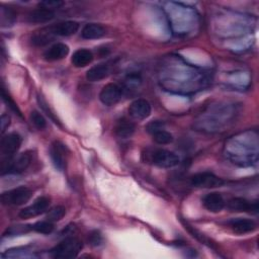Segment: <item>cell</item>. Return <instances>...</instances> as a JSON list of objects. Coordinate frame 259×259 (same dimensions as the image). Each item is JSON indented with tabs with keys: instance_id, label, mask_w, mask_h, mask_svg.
<instances>
[{
	"instance_id": "7a4b0ae2",
	"label": "cell",
	"mask_w": 259,
	"mask_h": 259,
	"mask_svg": "<svg viewBox=\"0 0 259 259\" xmlns=\"http://www.w3.org/2000/svg\"><path fill=\"white\" fill-rule=\"evenodd\" d=\"M22 143L21 137L16 133H10L8 135H5L1 139L0 143V154L2 157L1 162V174L4 175L6 173V170L10 164V162L13 160L14 154L17 153Z\"/></svg>"
},
{
	"instance_id": "d4e9b609",
	"label": "cell",
	"mask_w": 259,
	"mask_h": 259,
	"mask_svg": "<svg viewBox=\"0 0 259 259\" xmlns=\"http://www.w3.org/2000/svg\"><path fill=\"white\" fill-rule=\"evenodd\" d=\"M29 119L31 121V123L33 124V126L39 131L46 128L47 126V120L44 117V115L38 112L37 110H32L29 114Z\"/></svg>"
},
{
	"instance_id": "8fae6325",
	"label": "cell",
	"mask_w": 259,
	"mask_h": 259,
	"mask_svg": "<svg viewBox=\"0 0 259 259\" xmlns=\"http://www.w3.org/2000/svg\"><path fill=\"white\" fill-rule=\"evenodd\" d=\"M31 159H32V156L29 152H24V153L20 154L19 156H17L15 159H13L10 162L5 174H20V173H22L29 166Z\"/></svg>"
},
{
	"instance_id": "e0dca14e",
	"label": "cell",
	"mask_w": 259,
	"mask_h": 259,
	"mask_svg": "<svg viewBox=\"0 0 259 259\" xmlns=\"http://www.w3.org/2000/svg\"><path fill=\"white\" fill-rule=\"evenodd\" d=\"M55 17V11L52 9L38 7L30 11L27 15V21L30 23H46Z\"/></svg>"
},
{
	"instance_id": "44dd1931",
	"label": "cell",
	"mask_w": 259,
	"mask_h": 259,
	"mask_svg": "<svg viewBox=\"0 0 259 259\" xmlns=\"http://www.w3.org/2000/svg\"><path fill=\"white\" fill-rule=\"evenodd\" d=\"M151 135L153 136V140L155 141V143H157L158 145H168L173 142V136L164 128L158 130Z\"/></svg>"
},
{
	"instance_id": "4316f807",
	"label": "cell",
	"mask_w": 259,
	"mask_h": 259,
	"mask_svg": "<svg viewBox=\"0 0 259 259\" xmlns=\"http://www.w3.org/2000/svg\"><path fill=\"white\" fill-rule=\"evenodd\" d=\"M1 94H2V99H3V100H4V102L7 104V106H9V107H10V109H11L12 111H14L17 115L21 116V112H20V110L18 109L17 105H16V104H15V102L10 98V96L8 95V93L5 91V89H4V88H2V89H1Z\"/></svg>"
},
{
	"instance_id": "484cf974",
	"label": "cell",
	"mask_w": 259,
	"mask_h": 259,
	"mask_svg": "<svg viewBox=\"0 0 259 259\" xmlns=\"http://www.w3.org/2000/svg\"><path fill=\"white\" fill-rule=\"evenodd\" d=\"M32 231L31 225L29 226H13L6 230V232L3 234V236H18L26 234L27 232Z\"/></svg>"
},
{
	"instance_id": "5b68a950",
	"label": "cell",
	"mask_w": 259,
	"mask_h": 259,
	"mask_svg": "<svg viewBox=\"0 0 259 259\" xmlns=\"http://www.w3.org/2000/svg\"><path fill=\"white\" fill-rule=\"evenodd\" d=\"M225 181L210 172L195 173L190 177V185L197 188H213L220 187Z\"/></svg>"
},
{
	"instance_id": "cb8c5ba5",
	"label": "cell",
	"mask_w": 259,
	"mask_h": 259,
	"mask_svg": "<svg viewBox=\"0 0 259 259\" xmlns=\"http://www.w3.org/2000/svg\"><path fill=\"white\" fill-rule=\"evenodd\" d=\"M65 213H66V208L63 205H56L48 210L46 219L55 223V222L62 220L64 218Z\"/></svg>"
},
{
	"instance_id": "d6986e66",
	"label": "cell",
	"mask_w": 259,
	"mask_h": 259,
	"mask_svg": "<svg viewBox=\"0 0 259 259\" xmlns=\"http://www.w3.org/2000/svg\"><path fill=\"white\" fill-rule=\"evenodd\" d=\"M93 61V54L87 49H79L74 52L71 58L73 66L76 68H83Z\"/></svg>"
},
{
	"instance_id": "f1b7e54d",
	"label": "cell",
	"mask_w": 259,
	"mask_h": 259,
	"mask_svg": "<svg viewBox=\"0 0 259 259\" xmlns=\"http://www.w3.org/2000/svg\"><path fill=\"white\" fill-rule=\"evenodd\" d=\"M65 3L63 1L60 0H45L38 3L39 7H44V8H48V9H52L54 10L55 8H60L61 6H63Z\"/></svg>"
},
{
	"instance_id": "4fadbf2b",
	"label": "cell",
	"mask_w": 259,
	"mask_h": 259,
	"mask_svg": "<svg viewBox=\"0 0 259 259\" xmlns=\"http://www.w3.org/2000/svg\"><path fill=\"white\" fill-rule=\"evenodd\" d=\"M228 225L232 229V231L239 235H244L248 233H252L257 229L256 223L251 219H233L228 222Z\"/></svg>"
},
{
	"instance_id": "83f0119b",
	"label": "cell",
	"mask_w": 259,
	"mask_h": 259,
	"mask_svg": "<svg viewBox=\"0 0 259 259\" xmlns=\"http://www.w3.org/2000/svg\"><path fill=\"white\" fill-rule=\"evenodd\" d=\"M37 101H38V104H39V106L44 109V111L47 113V115L55 122V123H57V124H60V122H59V120L56 118V116H55V114L53 113V111L51 110V108L49 107V105L47 104V102L40 97V96H37ZM61 125V124H60Z\"/></svg>"
},
{
	"instance_id": "52a82bcc",
	"label": "cell",
	"mask_w": 259,
	"mask_h": 259,
	"mask_svg": "<svg viewBox=\"0 0 259 259\" xmlns=\"http://www.w3.org/2000/svg\"><path fill=\"white\" fill-rule=\"evenodd\" d=\"M50 203H51V199L48 196H39L30 205L22 208L19 211L18 215L23 220L37 217L47 211Z\"/></svg>"
},
{
	"instance_id": "30bf717a",
	"label": "cell",
	"mask_w": 259,
	"mask_h": 259,
	"mask_svg": "<svg viewBox=\"0 0 259 259\" xmlns=\"http://www.w3.org/2000/svg\"><path fill=\"white\" fill-rule=\"evenodd\" d=\"M226 205L231 211L249 212V213L258 212V203L256 201L254 202L249 201L243 197H233L227 202Z\"/></svg>"
},
{
	"instance_id": "9a60e30c",
	"label": "cell",
	"mask_w": 259,
	"mask_h": 259,
	"mask_svg": "<svg viewBox=\"0 0 259 259\" xmlns=\"http://www.w3.org/2000/svg\"><path fill=\"white\" fill-rule=\"evenodd\" d=\"M202 204L210 212H220L226 206V201L221 193L210 192L202 198Z\"/></svg>"
},
{
	"instance_id": "4dcf8cb0",
	"label": "cell",
	"mask_w": 259,
	"mask_h": 259,
	"mask_svg": "<svg viewBox=\"0 0 259 259\" xmlns=\"http://www.w3.org/2000/svg\"><path fill=\"white\" fill-rule=\"evenodd\" d=\"M147 131L150 133V134H153L154 132L158 131V130H161V128H164V122L163 121H160V120H154V121H151L148 125H147Z\"/></svg>"
},
{
	"instance_id": "7c38bea8",
	"label": "cell",
	"mask_w": 259,
	"mask_h": 259,
	"mask_svg": "<svg viewBox=\"0 0 259 259\" xmlns=\"http://www.w3.org/2000/svg\"><path fill=\"white\" fill-rule=\"evenodd\" d=\"M50 153L55 168L63 171L66 168V147L60 142H54Z\"/></svg>"
},
{
	"instance_id": "1f68e13d",
	"label": "cell",
	"mask_w": 259,
	"mask_h": 259,
	"mask_svg": "<svg viewBox=\"0 0 259 259\" xmlns=\"http://www.w3.org/2000/svg\"><path fill=\"white\" fill-rule=\"evenodd\" d=\"M1 133L4 134V132L6 131V128L9 126L10 124V116L6 113H3L1 115Z\"/></svg>"
},
{
	"instance_id": "7402d4cb",
	"label": "cell",
	"mask_w": 259,
	"mask_h": 259,
	"mask_svg": "<svg viewBox=\"0 0 259 259\" xmlns=\"http://www.w3.org/2000/svg\"><path fill=\"white\" fill-rule=\"evenodd\" d=\"M16 20V13L11 8L1 7V25L8 27L14 24Z\"/></svg>"
},
{
	"instance_id": "5bb4252c",
	"label": "cell",
	"mask_w": 259,
	"mask_h": 259,
	"mask_svg": "<svg viewBox=\"0 0 259 259\" xmlns=\"http://www.w3.org/2000/svg\"><path fill=\"white\" fill-rule=\"evenodd\" d=\"M68 54H69V47L63 42H57L49 47V49H47L44 52L42 57L46 61L53 62V61H59L66 58Z\"/></svg>"
},
{
	"instance_id": "3957f363",
	"label": "cell",
	"mask_w": 259,
	"mask_h": 259,
	"mask_svg": "<svg viewBox=\"0 0 259 259\" xmlns=\"http://www.w3.org/2000/svg\"><path fill=\"white\" fill-rule=\"evenodd\" d=\"M83 248V243L80 239L75 237H70L50 250L52 257L58 259H71L76 257Z\"/></svg>"
},
{
	"instance_id": "ba28073f",
	"label": "cell",
	"mask_w": 259,
	"mask_h": 259,
	"mask_svg": "<svg viewBox=\"0 0 259 259\" xmlns=\"http://www.w3.org/2000/svg\"><path fill=\"white\" fill-rule=\"evenodd\" d=\"M151 111H152L151 104L149 103L148 100L143 99V98L134 100L127 108L128 115L131 116V118H133L135 120L146 119L147 117L150 116Z\"/></svg>"
},
{
	"instance_id": "8992f818",
	"label": "cell",
	"mask_w": 259,
	"mask_h": 259,
	"mask_svg": "<svg viewBox=\"0 0 259 259\" xmlns=\"http://www.w3.org/2000/svg\"><path fill=\"white\" fill-rule=\"evenodd\" d=\"M123 89L116 83H108L102 87L99 93V100L106 106L115 105L121 99Z\"/></svg>"
},
{
	"instance_id": "2e32d148",
	"label": "cell",
	"mask_w": 259,
	"mask_h": 259,
	"mask_svg": "<svg viewBox=\"0 0 259 259\" xmlns=\"http://www.w3.org/2000/svg\"><path fill=\"white\" fill-rule=\"evenodd\" d=\"M111 72L109 63H100L91 67L86 72V79L90 82H97L105 79Z\"/></svg>"
},
{
	"instance_id": "ac0fdd59",
	"label": "cell",
	"mask_w": 259,
	"mask_h": 259,
	"mask_svg": "<svg viewBox=\"0 0 259 259\" xmlns=\"http://www.w3.org/2000/svg\"><path fill=\"white\" fill-rule=\"evenodd\" d=\"M136 130V125L131 120L122 117L118 119L114 125V133L120 139L131 138Z\"/></svg>"
},
{
	"instance_id": "9c48e42d",
	"label": "cell",
	"mask_w": 259,
	"mask_h": 259,
	"mask_svg": "<svg viewBox=\"0 0 259 259\" xmlns=\"http://www.w3.org/2000/svg\"><path fill=\"white\" fill-rule=\"evenodd\" d=\"M79 23L73 20L62 21L56 24H53L45 30L50 33L51 35H59V36H70L75 34L79 29Z\"/></svg>"
},
{
	"instance_id": "277c9868",
	"label": "cell",
	"mask_w": 259,
	"mask_h": 259,
	"mask_svg": "<svg viewBox=\"0 0 259 259\" xmlns=\"http://www.w3.org/2000/svg\"><path fill=\"white\" fill-rule=\"evenodd\" d=\"M32 196V191L26 186H19L1 194V202L5 205H22L25 204Z\"/></svg>"
},
{
	"instance_id": "f546056e",
	"label": "cell",
	"mask_w": 259,
	"mask_h": 259,
	"mask_svg": "<svg viewBox=\"0 0 259 259\" xmlns=\"http://www.w3.org/2000/svg\"><path fill=\"white\" fill-rule=\"evenodd\" d=\"M88 242L90 245L96 247V246H99L102 244L103 238L98 231H93L92 233H90V235L88 237Z\"/></svg>"
},
{
	"instance_id": "ffe728a7",
	"label": "cell",
	"mask_w": 259,
	"mask_h": 259,
	"mask_svg": "<svg viewBox=\"0 0 259 259\" xmlns=\"http://www.w3.org/2000/svg\"><path fill=\"white\" fill-rule=\"evenodd\" d=\"M105 28L98 23H87L81 30V36L84 39H97L104 36Z\"/></svg>"
},
{
	"instance_id": "603a6c76",
	"label": "cell",
	"mask_w": 259,
	"mask_h": 259,
	"mask_svg": "<svg viewBox=\"0 0 259 259\" xmlns=\"http://www.w3.org/2000/svg\"><path fill=\"white\" fill-rule=\"evenodd\" d=\"M32 231L37 232L39 234H45V235H49L54 231V223L49 221V220H45V221H38L36 223H34L33 225H31Z\"/></svg>"
},
{
	"instance_id": "6da1fadb",
	"label": "cell",
	"mask_w": 259,
	"mask_h": 259,
	"mask_svg": "<svg viewBox=\"0 0 259 259\" xmlns=\"http://www.w3.org/2000/svg\"><path fill=\"white\" fill-rule=\"evenodd\" d=\"M142 159L145 163L160 167L172 168L179 164V157L166 149L162 148H149L142 153Z\"/></svg>"
}]
</instances>
